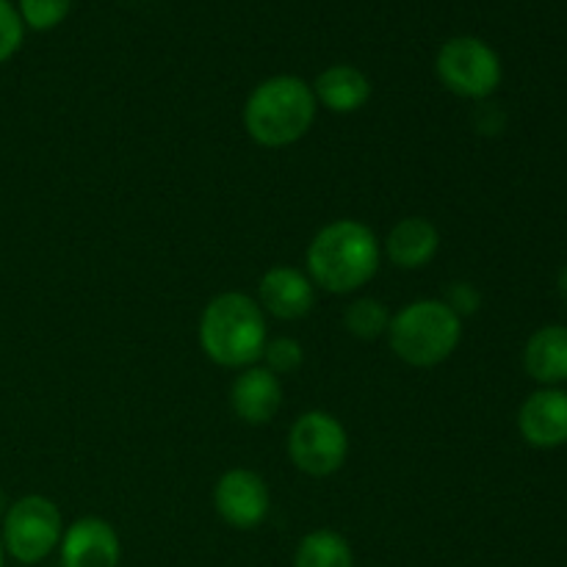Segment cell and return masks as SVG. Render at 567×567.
<instances>
[{"mask_svg": "<svg viewBox=\"0 0 567 567\" xmlns=\"http://www.w3.org/2000/svg\"><path fill=\"white\" fill-rule=\"evenodd\" d=\"M382 266V238L360 219L327 221L310 238L305 271L319 291L352 297L363 291Z\"/></svg>", "mask_w": 567, "mask_h": 567, "instance_id": "6da1fadb", "label": "cell"}, {"mask_svg": "<svg viewBox=\"0 0 567 567\" xmlns=\"http://www.w3.org/2000/svg\"><path fill=\"white\" fill-rule=\"evenodd\" d=\"M197 338L210 363L241 371L264 358L266 341L271 338L269 319L249 293L221 291L203 308Z\"/></svg>", "mask_w": 567, "mask_h": 567, "instance_id": "7a4b0ae2", "label": "cell"}, {"mask_svg": "<svg viewBox=\"0 0 567 567\" xmlns=\"http://www.w3.org/2000/svg\"><path fill=\"white\" fill-rule=\"evenodd\" d=\"M319 116L313 86L299 75H271L244 103V131L258 147L282 150L302 142Z\"/></svg>", "mask_w": 567, "mask_h": 567, "instance_id": "3957f363", "label": "cell"}, {"mask_svg": "<svg viewBox=\"0 0 567 567\" xmlns=\"http://www.w3.org/2000/svg\"><path fill=\"white\" fill-rule=\"evenodd\" d=\"M388 347L410 369H435L463 343V319L443 299H415L391 316Z\"/></svg>", "mask_w": 567, "mask_h": 567, "instance_id": "277c9868", "label": "cell"}, {"mask_svg": "<svg viewBox=\"0 0 567 567\" xmlns=\"http://www.w3.org/2000/svg\"><path fill=\"white\" fill-rule=\"evenodd\" d=\"M64 529V515L59 504L53 498L31 493L9 504L0 520V540H3L6 557L22 567H33L59 551Z\"/></svg>", "mask_w": 567, "mask_h": 567, "instance_id": "5b68a950", "label": "cell"}, {"mask_svg": "<svg viewBox=\"0 0 567 567\" xmlns=\"http://www.w3.org/2000/svg\"><path fill=\"white\" fill-rule=\"evenodd\" d=\"M435 75L454 97L482 103L498 92L504 81V66L485 39L452 37L437 48Z\"/></svg>", "mask_w": 567, "mask_h": 567, "instance_id": "8992f818", "label": "cell"}, {"mask_svg": "<svg viewBox=\"0 0 567 567\" xmlns=\"http://www.w3.org/2000/svg\"><path fill=\"white\" fill-rule=\"evenodd\" d=\"M288 460L293 468L313 480L338 474L349 460V432L338 415L327 410H308L297 415L288 430Z\"/></svg>", "mask_w": 567, "mask_h": 567, "instance_id": "52a82bcc", "label": "cell"}, {"mask_svg": "<svg viewBox=\"0 0 567 567\" xmlns=\"http://www.w3.org/2000/svg\"><path fill=\"white\" fill-rule=\"evenodd\" d=\"M214 509L227 526L252 532L271 513V493L264 476L252 468H230L216 480Z\"/></svg>", "mask_w": 567, "mask_h": 567, "instance_id": "ba28073f", "label": "cell"}, {"mask_svg": "<svg viewBox=\"0 0 567 567\" xmlns=\"http://www.w3.org/2000/svg\"><path fill=\"white\" fill-rule=\"evenodd\" d=\"M316 291L319 288L313 286L308 271L299 269V266L280 264L260 275L255 299H258L266 319L299 321L316 308Z\"/></svg>", "mask_w": 567, "mask_h": 567, "instance_id": "9c48e42d", "label": "cell"}, {"mask_svg": "<svg viewBox=\"0 0 567 567\" xmlns=\"http://www.w3.org/2000/svg\"><path fill=\"white\" fill-rule=\"evenodd\" d=\"M59 554L61 567H120L122 543L109 520L86 515L66 526Z\"/></svg>", "mask_w": 567, "mask_h": 567, "instance_id": "30bf717a", "label": "cell"}, {"mask_svg": "<svg viewBox=\"0 0 567 567\" xmlns=\"http://www.w3.org/2000/svg\"><path fill=\"white\" fill-rule=\"evenodd\" d=\"M518 432L532 449L567 446V391L565 388H537L518 408Z\"/></svg>", "mask_w": 567, "mask_h": 567, "instance_id": "8fae6325", "label": "cell"}, {"mask_svg": "<svg viewBox=\"0 0 567 567\" xmlns=\"http://www.w3.org/2000/svg\"><path fill=\"white\" fill-rule=\"evenodd\" d=\"M230 410L241 424H271L282 410V380L264 363L247 365L230 385Z\"/></svg>", "mask_w": 567, "mask_h": 567, "instance_id": "7c38bea8", "label": "cell"}, {"mask_svg": "<svg viewBox=\"0 0 567 567\" xmlns=\"http://www.w3.org/2000/svg\"><path fill=\"white\" fill-rule=\"evenodd\" d=\"M441 252V230L426 216H404L382 238V258L402 271L426 269Z\"/></svg>", "mask_w": 567, "mask_h": 567, "instance_id": "4fadbf2b", "label": "cell"}, {"mask_svg": "<svg viewBox=\"0 0 567 567\" xmlns=\"http://www.w3.org/2000/svg\"><path fill=\"white\" fill-rule=\"evenodd\" d=\"M316 94L319 109H327L330 114H358L365 109V103L374 94L371 78L354 64H332L316 75L310 83Z\"/></svg>", "mask_w": 567, "mask_h": 567, "instance_id": "5bb4252c", "label": "cell"}, {"mask_svg": "<svg viewBox=\"0 0 567 567\" xmlns=\"http://www.w3.org/2000/svg\"><path fill=\"white\" fill-rule=\"evenodd\" d=\"M524 369L537 385L563 388L567 382V327L546 324L524 347Z\"/></svg>", "mask_w": 567, "mask_h": 567, "instance_id": "9a60e30c", "label": "cell"}, {"mask_svg": "<svg viewBox=\"0 0 567 567\" xmlns=\"http://www.w3.org/2000/svg\"><path fill=\"white\" fill-rule=\"evenodd\" d=\"M293 567H354L347 537L336 529H313L299 540Z\"/></svg>", "mask_w": 567, "mask_h": 567, "instance_id": "2e32d148", "label": "cell"}, {"mask_svg": "<svg viewBox=\"0 0 567 567\" xmlns=\"http://www.w3.org/2000/svg\"><path fill=\"white\" fill-rule=\"evenodd\" d=\"M391 308L377 297H358L343 308V330L358 341H377L388 336L391 327Z\"/></svg>", "mask_w": 567, "mask_h": 567, "instance_id": "e0dca14e", "label": "cell"}, {"mask_svg": "<svg viewBox=\"0 0 567 567\" xmlns=\"http://www.w3.org/2000/svg\"><path fill=\"white\" fill-rule=\"evenodd\" d=\"M17 11L31 31H53L70 17L72 0H17Z\"/></svg>", "mask_w": 567, "mask_h": 567, "instance_id": "ac0fdd59", "label": "cell"}, {"mask_svg": "<svg viewBox=\"0 0 567 567\" xmlns=\"http://www.w3.org/2000/svg\"><path fill=\"white\" fill-rule=\"evenodd\" d=\"M260 363H264L266 369L271 371V374H277L282 380V377L297 374V371L302 369V365H305V347L297 341V338H291V336L269 338V341H266V349H264V358H260Z\"/></svg>", "mask_w": 567, "mask_h": 567, "instance_id": "d6986e66", "label": "cell"}, {"mask_svg": "<svg viewBox=\"0 0 567 567\" xmlns=\"http://www.w3.org/2000/svg\"><path fill=\"white\" fill-rule=\"evenodd\" d=\"M25 39V25L20 20V11L11 0H0V64L14 59L17 50Z\"/></svg>", "mask_w": 567, "mask_h": 567, "instance_id": "ffe728a7", "label": "cell"}, {"mask_svg": "<svg viewBox=\"0 0 567 567\" xmlns=\"http://www.w3.org/2000/svg\"><path fill=\"white\" fill-rule=\"evenodd\" d=\"M443 302H446L449 308H452L454 313L465 321L468 316H474L476 310H480L482 293L474 282H452L446 291V297H443Z\"/></svg>", "mask_w": 567, "mask_h": 567, "instance_id": "44dd1931", "label": "cell"}, {"mask_svg": "<svg viewBox=\"0 0 567 567\" xmlns=\"http://www.w3.org/2000/svg\"><path fill=\"white\" fill-rule=\"evenodd\" d=\"M557 288H559V293H563V299L567 302V264L563 266V271H559V277H557Z\"/></svg>", "mask_w": 567, "mask_h": 567, "instance_id": "7402d4cb", "label": "cell"}, {"mask_svg": "<svg viewBox=\"0 0 567 567\" xmlns=\"http://www.w3.org/2000/svg\"><path fill=\"white\" fill-rule=\"evenodd\" d=\"M6 509H9V502H6V493H3V491H0V520H3Z\"/></svg>", "mask_w": 567, "mask_h": 567, "instance_id": "603a6c76", "label": "cell"}, {"mask_svg": "<svg viewBox=\"0 0 567 567\" xmlns=\"http://www.w3.org/2000/svg\"><path fill=\"white\" fill-rule=\"evenodd\" d=\"M6 565V548H3V540H0V567Z\"/></svg>", "mask_w": 567, "mask_h": 567, "instance_id": "cb8c5ba5", "label": "cell"}]
</instances>
